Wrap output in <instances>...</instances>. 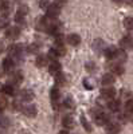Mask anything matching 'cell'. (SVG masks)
<instances>
[{
	"label": "cell",
	"instance_id": "obj_1",
	"mask_svg": "<svg viewBox=\"0 0 133 134\" xmlns=\"http://www.w3.org/2000/svg\"><path fill=\"white\" fill-rule=\"evenodd\" d=\"M23 51H24V46L23 44H19V43H15V44H11L8 47V57L12 59L14 62L22 59L23 57Z\"/></svg>",
	"mask_w": 133,
	"mask_h": 134
},
{
	"label": "cell",
	"instance_id": "obj_2",
	"mask_svg": "<svg viewBox=\"0 0 133 134\" xmlns=\"http://www.w3.org/2000/svg\"><path fill=\"white\" fill-rule=\"evenodd\" d=\"M65 52H66V48H65V46H63V43L55 42L54 47L50 50L49 55H50V57H52V58H59V57H63Z\"/></svg>",
	"mask_w": 133,
	"mask_h": 134
},
{
	"label": "cell",
	"instance_id": "obj_3",
	"mask_svg": "<svg viewBox=\"0 0 133 134\" xmlns=\"http://www.w3.org/2000/svg\"><path fill=\"white\" fill-rule=\"evenodd\" d=\"M27 14H28V7L26 4H22L15 14V21H18V23H24V18Z\"/></svg>",
	"mask_w": 133,
	"mask_h": 134
},
{
	"label": "cell",
	"instance_id": "obj_4",
	"mask_svg": "<svg viewBox=\"0 0 133 134\" xmlns=\"http://www.w3.org/2000/svg\"><path fill=\"white\" fill-rule=\"evenodd\" d=\"M20 36V28L19 27H8L6 30V38L9 40H16Z\"/></svg>",
	"mask_w": 133,
	"mask_h": 134
},
{
	"label": "cell",
	"instance_id": "obj_5",
	"mask_svg": "<svg viewBox=\"0 0 133 134\" xmlns=\"http://www.w3.org/2000/svg\"><path fill=\"white\" fill-rule=\"evenodd\" d=\"M59 12H61V7L57 3H54V4H50V7L46 9V16L54 19L59 15Z\"/></svg>",
	"mask_w": 133,
	"mask_h": 134
},
{
	"label": "cell",
	"instance_id": "obj_6",
	"mask_svg": "<svg viewBox=\"0 0 133 134\" xmlns=\"http://www.w3.org/2000/svg\"><path fill=\"white\" fill-rule=\"evenodd\" d=\"M101 97L105 98V99H108V100L113 99L116 97V88L112 87V86H108V87L102 88V90H101Z\"/></svg>",
	"mask_w": 133,
	"mask_h": 134
},
{
	"label": "cell",
	"instance_id": "obj_7",
	"mask_svg": "<svg viewBox=\"0 0 133 134\" xmlns=\"http://www.w3.org/2000/svg\"><path fill=\"white\" fill-rule=\"evenodd\" d=\"M92 48L95 51V54H101V52H104L106 50V44H105V42L102 39H95L93 42V44H92Z\"/></svg>",
	"mask_w": 133,
	"mask_h": 134
},
{
	"label": "cell",
	"instance_id": "obj_8",
	"mask_svg": "<svg viewBox=\"0 0 133 134\" xmlns=\"http://www.w3.org/2000/svg\"><path fill=\"white\" fill-rule=\"evenodd\" d=\"M22 82H23V74H22V71H14L12 74L9 75V83L11 85H20Z\"/></svg>",
	"mask_w": 133,
	"mask_h": 134
},
{
	"label": "cell",
	"instance_id": "obj_9",
	"mask_svg": "<svg viewBox=\"0 0 133 134\" xmlns=\"http://www.w3.org/2000/svg\"><path fill=\"white\" fill-rule=\"evenodd\" d=\"M50 23H49V20H47V16H43V18H39L38 21H36V24H35V28L38 31H47Z\"/></svg>",
	"mask_w": 133,
	"mask_h": 134
},
{
	"label": "cell",
	"instance_id": "obj_10",
	"mask_svg": "<svg viewBox=\"0 0 133 134\" xmlns=\"http://www.w3.org/2000/svg\"><path fill=\"white\" fill-rule=\"evenodd\" d=\"M120 47L123 50H128V48H132L133 47V38L126 35V36H123L120 40Z\"/></svg>",
	"mask_w": 133,
	"mask_h": 134
},
{
	"label": "cell",
	"instance_id": "obj_11",
	"mask_svg": "<svg viewBox=\"0 0 133 134\" xmlns=\"http://www.w3.org/2000/svg\"><path fill=\"white\" fill-rule=\"evenodd\" d=\"M61 70H62V66H61V63H59L57 59H54V60L49 64V72H50L51 75H57V74H59Z\"/></svg>",
	"mask_w": 133,
	"mask_h": 134
},
{
	"label": "cell",
	"instance_id": "obj_12",
	"mask_svg": "<svg viewBox=\"0 0 133 134\" xmlns=\"http://www.w3.org/2000/svg\"><path fill=\"white\" fill-rule=\"evenodd\" d=\"M61 97V91L58 87H52L50 90V98H51V102H52V106L54 109H57V103H58V99Z\"/></svg>",
	"mask_w": 133,
	"mask_h": 134
},
{
	"label": "cell",
	"instance_id": "obj_13",
	"mask_svg": "<svg viewBox=\"0 0 133 134\" xmlns=\"http://www.w3.org/2000/svg\"><path fill=\"white\" fill-rule=\"evenodd\" d=\"M22 111H23V114H24L26 117H30V118L35 117L36 113H38V110H36V107H35L34 105H26V106H23Z\"/></svg>",
	"mask_w": 133,
	"mask_h": 134
},
{
	"label": "cell",
	"instance_id": "obj_14",
	"mask_svg": "<svg viewBox=\"0 0 133 134\" xmlns=\"http://www.w3.org/2000/svg\"><path fill=\"white\" fill-rule=\"evenodd\" d=\"M106 131L109 134H118L121 131V126H120V124H117V122H108Z\"/></svg>",
	"mask_w": 133,
	"mask_h": 134
},
{
	"label": "cell",
	"instance_id": "obj_15",
	"mask_svg": "<svg viewBox=\"0 0 133 134\" xmlns=\"http://www.w3.org/2000/svg\"><path fill=\"white\" fill-rule=\"evenodd\" d=\"M20 98H22V100H24V102H30V100H32L35 98V94L32 90H30V88H26V90L20 91Z\"/></svg>",
	"mask_w": 133,
	"mask_h": 134
},
{
	"label": "cell",
	"instance_id": "obj_16",
	"mask_svg": "<svg viewBox=\"0 0 133 134\" xmlns=\"http://www.w3.org/2000/svg\"><path fill=\"white\" fill-rule=\"evenodd\" d=\"M66 42H67L70 46H78L81 43V36L78 34H70V35H67V38H66Z\"/></svg>",
	"mask_w": 133,
	"mask_h": 134
},
{
	"label": "cell",
	"instance_id": "obj_17",
	"mask_svg": "<svg viewBox=\"0 0 133 134\" xmlns=\"http://www.w3.org/2000/svg\"><path fill=\"white\" fill-rule=\"evenodd\" d=\"M117 52H118V50L114 47V46H110V47H106V50L104 51V54H105V57L109 59V60H112V59H116V57H117Z\"/></svg>",
	"mask_w": 133,
	"mask_h": 134
},
{
	"label": "cell",
	"instance_id": "obj_18",
	"mask_svg": "<svg viewBox=\"0 0 133 134\" xmlns=\"http://www.w3.org/2000/svg\"><path fill=\"white\" fill-rule=\"evenodd\" d=\"M62 125L65 129H73L75 126V121L71 115H66L63 119H62Z\"/></svg>",
	"mask_w": 133,
	"mask_h": 134
},
{
	"label": "cell",
	"instance_id": "obj_19",
	"mask_svg": "<svg viewBox=\"0 0 133 134\" xmlns=\"http://www.w3.org/2000/svg\"><path fill=\"white\" fill-rule=\"evenodd\" d=\"M0 11H2V14L4 16H7L11 11V4L8 0H0Z\"/></svg>",
	"mask_w": 133,
	"mask_h": 134
},
{
	"label": "cell",
	"instance_id": "obj_20",
	"mask_svg": "<svg viewBox=\"0 0 133 134\" xmlns=\"http://www.w3.org/2000/svg\"><path fill=\"white\" fill-rule=\"evenodd\" d=\"M114 75L113 74H104V76H102V85L104 86H112L113 83H114Z\"/></svg>",
	"mask_w": 133,
	"mask_h": 134
},
{
	"label": "cell",
	"instance_id": "obj_21",
	"mask_svg": "<svg viewBox=\"0 0 133 134\" xmlns=\"http://www.w3.org/2000/svg\"><path fill=\"white\" fill-rule=\"evenodd\" d=\"M2 93L6 94V95H15V87L14 85H11V83H7L2 87Z\"/></svg>",
	"mask_w": 133,
	"mask_h": 134
},
{
	"label": "cell",
	"instance_id": "obj_22",
	"mask_svg": "<svg viewBox=\"0 0 133 134\" xmlns=\"http://www.w3.org/2000/svg\"><path fill=\"white\" fill-rule=\"evenodd\" d=\"M47 62H49V58L46 55H38L35 64H36V67H44V66H47Z\"/></svg>",
	"mask_w": 133,
	"mask_h": 134
},
{
	"label": "cell",
	"instance_id": "obj_23",
	"mask_svg": "<svg viewBox=\"0 0 133 134\" xmlns=\"http://www.w3.org/2000/svg\"><path fill=\"white\" fill-rule=\"evenodd\" d=\"M14 63H15V62L11 59L9 57L6 58V59L3 60V64H2L3 70H4V71H11V70H12V67H14Z\"/></svg>",
	"mask_w": 133,
	"mask_h": 134
},
{
	"label": "cell",
	"instance_id": "obj_24",
	"mask_svg": "<svg viewBox=\"0 0 133 134\" xmlns=\"http://www.w3.org/2000/svg\"><path fill=\"white\" fill-rule=\"evenodd\" d=\"M112 71L116 74V75H123L125 72V69H124V66L123 63H114L112 66Z\"/></svg>",
	"mask_w": 133,
	"mask_h": 134
},
{
	"label": "cell",
	"instance_id": "obj_25",
	"mask_svg": "<svg viewBox=\"0 0 133 134\" xmlns=\"http://www.w3.org/2000/svg\"><path fill=\"white\" fill-rule=\"evenodd\" d=\"M108 109L110 111H113V113H116V111L120 110V102L118 100H114V99H110L108 102Z\"/></svg>",
	"mask_w": 133,
	"mask_h": 134
},
{
	"label": "cell",
	"instance_id": "obj_26",
	"mask_svg": "<svg viewBox=\"0 0 133 134\" xmlns=\"http://www.w3.org/2000/svg\"><path fill=\"white\" fill-rule=\"evenodd\" d=\"M54 76H55V83H57L58 86H65L66 85V75L65 74L59 72V74L54 75Z\"/></svg>",
	"mask_w": 133,
	"mask_h": 134
},
{
	"label": "cell",
	"instance_id": "obj_27",
	"mask_svg": "<svg viewBox=\"0 0 133 134\" xmlns=\"http://www.w3.org/2000/svg\"><path fill=\"white\" fill-rule=\"evenodd\" d=\"M39 50H40V46L36 44V43H32V44H30V46L27 47V51L30 54H36V52H39Z\"/></svg>",
	"mask_w": 133,
	"mask_h": 134
},
{
	"label": "cell",
	"instance_id": "obj_28",
	"mask_svg": "<svg viewBox=\"0 0 133 134\" xmlns=\"http://www.w3.org/2000/svg\"><path fill=\"white\" fill-rule=\"evenodd\" d=\"M65 107H69V109H74L75 107V102H74V99L71 97H67L65 99V102H63Z\"/></svg>",
	"mask_w": 133,
	"mask_h": 134
},
{
	"label": "cell",
	"instance_id": "obj_29",
	"mask_svg": "<svg viewBox=\"0 0 133 134\" xmlns=\"http://www.w3.org/2000/svg\"><path fill=\"white\" fill-rule=\"evenodd\" d=\"M124 26L126 30H133V16H128L124 20Z\"/></svg>",
	"mask_w": 133,
	"mask_h": 134
},
{
	"label": "cell",
	"instance_id": "obj_30",
	"mask_svg": "<svg viewBox=\"0 0 133 134\" xmlns=\"http://www.w3.org/2000/svg\"><path fill=\"white\" fill-rule=\"evenodd\" d=\"M116 60H117V63L125 62V60H126V54H125V51H118V52H117V57H116Z\"/></svg>",
	"mask_w": 133,
	"mask_h": 134
},
{
	"label": "cell",
	"instance_id": "obj_31",
	"mask_svg": "<svg viewBox=\"0 0 133 134\" xmlns=\"http://www.w3.org/2000/svg\"><path fill=\"white\" fill-rule=\"evenodd\" d=\"M81 124H82V126L85 127L86 131H92V126H90V124L87 122V119H86L85 115H81Z\"/></svg>",
	"mask_w": 133,
	"mask_h": 134
},
{
	"label": "cell",
	"instance_id": "obj_32",
	"mask_svg": "<svg viewBox=\"0 0 133 134\" xmlns=\"http://www.w3.org/2000/svg\"><path fill=\"white\" fill-rule=\"evenodd\" d=\"M125 110H126V113H133V99L126 100V103H125Z\"/></svg>",
	"mask_w": 133,
	"mask_h": 134
},
{
	"label": "cell",
	"instance_id": "obj_33",
	"mask_svg": "<svg viewBox=\"0 0 133 134\" xmlns=\"http://www.w3.org/2000/svg\"><path fill=\"white\" fill-rule=\"evenodd\" d=\"M85 67H86V70L90 71V72L95 71V63H94V62H87V63L85 64Z\"/></svg>",
	"mask_w": 133,
	"mask_h": 134
},
{
	"label": "cell",
	"instance_id": "obj_34",
	"mask_svg": "<svg viewBox=\"0 0 133 134\" xmlns=\"http://www.w3.org/2000/svg\"><path fill=\"white\" fill-rule=\"evenodd\" d=\"M39 7L42 9H47L50 7V2L49 0H39Z\"/></svg>",
	"mask_w": 133,
	"mask_h": 134
},
{
	"label": "cell",
	"instance_id": "obj_35",
	"mask_svg": "<svg viewBox=\"0 0 133 134\" xmlns=\"http://www.w3.org/2000/svg\"><path fill=\"white\" fill-rule=\"evenodd\" d=\"M83 87L86 88V90H93V85H92V82L89 81V79H83Z\"/></svg>",
	"mask_w": 133,
	"mask_h": 134
},
{
	"label": "cell",
	"instance_id": "obj_36",
	"mask_svg": "<svg viewBox=\"0 0 133 134\" xmlns=\"http://www.w3.org/2000/svg\"><path fill=\"white\" fill-rule=\"evenodd\" d=\"M7 106V99L4 95H0V111H2L4 107Z\"/></svg>",
	"mask_w": 133,
	"mask_h": 134
},
{
	"label": "cell",
	"instance_id": "obj_37",
	"mask_svg": "<svg viewBox=\"0 0 133 134\" xmlns=\"http://www.w3.org/2000/svg\"><path fill=\"white\" fill-rule=\"evenodd\" d=\"M7 26H8V20L6 18H0V30L7 27Z\"/></svg>",
	"mask_w": 133,
	"mask_h": 134
},
{
	"label": "cell",
	"instance_id": "obj_38",
	"mask_svg": "<svg viewBox=\"0 0 133 134\" xmlns=\"http://www.w3.org/2000/svg\"><path fill=\"white\" fill-rule=\"evenodd\" d=\"M12 109H14V110H22L23 107H22V105H20L19 100H14V102H12Z\"/></svg>",
	"mask_w": 133,
	"mask_h": 134
},
{
	"label": "cell",
	"instance_id": "obj_39",
	"mask_svg": "<svg viewBox=\"0 0 133 134\" xmlns=\"http://www.w3.org/2000/svg\"><path fill=\"white\" fill-rule=\"evenodd\" d=\"M121 95H123L124 98H128V100H129V99H133V95H132L130 91H125V90H124V91H121Z\"/></svg>",
	"mask_w": 133,
	"mask_h": 134
},
{
	"label": "cell",
	"instance_id": "obj_40",
	"mask_svg": "<svg viewBox=\"0 0 133 134\" xmlns=\"http://www.w3.org/2000/svg\"><path fill=\"white\" fill-rule=\"evenodd\" d=\"M2 51H4V43H3V40L0 39V52Z\"/></svg>",
	"mask_w": 133,
	"mask_h": 134
},
{
	"label": "cell",
	"instance_id": "obj_41",
	"mask_svg": "<svg viewBox=\"0 0 133 134\" xmlns=\"http://www.w3.org/2000/svg\"><path fill=\"white\" fill-rule=\"evenodd\" d=\"M128 119L130 122H133V113H128Z\"/></svg>",
	"mask_w": 133,
	"mask_h": 134
},
{
	"label": "cell",
	"instance_id": "obj_42",
	"mask_svg": "<svg viewBox=\"0 0 133 134\" xmlns=\"http://www.w3.org/2000/svg\"><path fill=\"white\" fill-rule=\"evenodd\" d=\"M113 2H114V3H118V4H120V3H124L125 0H113Z\"/></svg>",
	"mask_w": 133,
	"mask_h": 134
},
{
	"label": "cell",
	"instance_id": "obj_43",
	"mask_svg": "<svg viewBox=\"0 0 133 134\" xmlns=\"http://www.w3.org/2000/svg\"><path fill=\"white\" fill-rule=\"evenodd\" d=\"M58 134H69V131H66V130H62V131H59Z\"/></svg>",
	"mask_w": 133,
	"mask_h": 134
},
{
	"label": "cell",
	"instance_id": "obj_44",
	"mask_svg": "<svg viewBox=\"0 0 133 134\" xmlns=\"http://www.w3.org/2000/svg\"><path fill=\"white\" fill-rule=\"evenodd\" d=\"M132 3H133V2H132Z\"/></svg>",
	"mask_w": 133,
	"mask_h": 134
}]
</instances>
